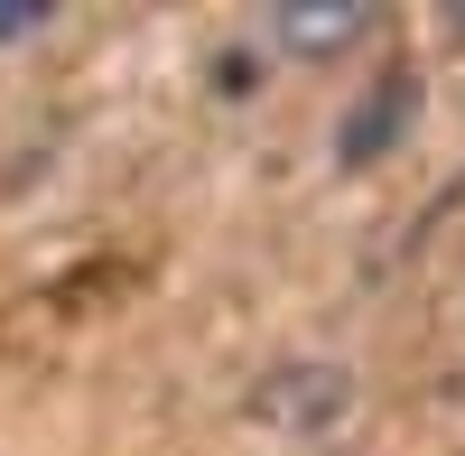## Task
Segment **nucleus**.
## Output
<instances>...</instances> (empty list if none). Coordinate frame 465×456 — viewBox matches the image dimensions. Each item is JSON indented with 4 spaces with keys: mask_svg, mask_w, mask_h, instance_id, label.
<instances>
[{
    "mask_svg": "<svg viewBox=\"0 0 465 456\" xmlns=\"http://www.w3.org/2000/svg\"><path fill=\"white\" fill-rule=\"evenodd\" d=\"M28 28H47V0H0V37H28Z\"/></svg>",
    "mask_w": 465,
    "mask_h": 456,
    "instance_id": "3",
    "label": "nucleus"
},
{
    "mask_svg": "<svg viewBox=\"0 0 465 456\" xmlns=\"http://www.w3.org/2000/svg\"><path fill=\"white\" fill-rule=\"evenodd\" d=\"M410 112H419V74H410V65H391V74H381V84H372L354 112H344V131H335V159H344V168H372L381 149H391V140L410 131Z\"/></svg>",
    "mask_w": 465,
    "mask_h": 456,
    "instance_id": "1",
    "label": "nucleus"
},
{
    "mask_svg": "<svg viewBox=\"0 0 465 456\" xmlns=\"http://www.w3.org/2000/svg\"><path fill=\"white\" fill-rule=\"evenodd\" d=\"M270 28H280L289 56H335V47H354V37L372 28V10H363V0H335V10H307V0H289V10H270Z\"/></svg>",
    "mask_w": 465,
    "mask_h": 456,
    "instance_id": "2",
    "label": "nucleus"
}]
</instances>
